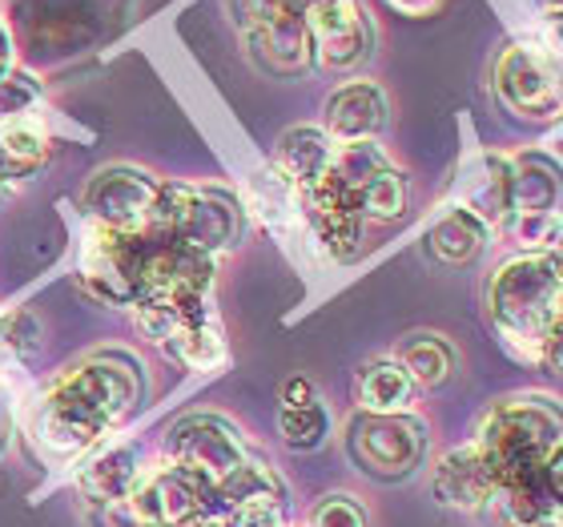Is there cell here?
<instances>
[{"label": "cell", "instance_id": "cell-1", "mask_svg": "<svg viewBox=\"0 0 563 527\" xmlns=\"http://www.w3.org/2000/svg\"><path fill=\"white\" fill-rule=\"evenodd\" d=\"M141 366L130 354H97L77 363L41 403V443L57 455H81L101 443L141 403Z\"/></svg>", "mask_w": 563, "mask_h": 527}, {"label": "cell", "instance_id": "cell-2", "mask_svg": "<svg viewBox=\"0 0 563 527\" xmlns=\"http://www.w3.org/2000/svg\"><path fill=\"white\" fill-rule=\"evenodd\" d=\"M563 439V403L543 391L507 395L475 427L471 443L479 447L487 468L495 471V483H528L540 480L543 463Z\"/></svg>", "mask_w": 563, "mask_h": 527}, {"label": "cell", "instance_id": "cell-3", "mask_svg": "<svg viewBox=\"0 0 563 527\" xmlns=\"http://www.w3.org/2000/svg\"><path fill=\"white\" fill-rule=\"evenodd\" d=\"M150 234L177 238V242H189L206 254H225L246 234V210L230 189L162 182Z\"/></svg>", "mask_w": 563, "mask_h": 527}, {"label": "cell", "instance_id": "cell-4", "mask_svg": "<svg viewBox=\"0 0 563 527\" xmlns=\"http://www.w3.org/2000/svg\"><path fill=\"white\" fill-rule=\"evenodd\" d=\"M523 250H548L563 230V162L548 150L511 157V218L504 226Z\"/></svg>", "mask_w": 563, "mask_h": 527}, {"label": "cell", "instance_id": "cell-5", "mask_svg": "<svg viewBox=\"0 0 563 527\" xmlns=\"http://www.w3.org/2000/svg\"><path fill=\"white\" fill-rule=\"evenodd\" d=\"M250 57L274 77H302L314 65V41L306 29L302 0H234Z\"/></svg>", "mask_w": 563, "mask_h": 527}, {"label": "cell", "instance_id": "cell-6", "mask_svg": "<svg viewBox=\"0 0 563 527\" xmlns=\"http://www.w3.org/2000/svg\"><path fill=\"white\" fill-rule=\"evenodd\" d=\"M346 451L371 480L395 483L407 480L427 459V422L411 410L399 415H354L346 431Z\"/></svg>", "mask_w": 563, "mask_h": 527}, {"label": "cell", "instance_id": "cell-7", "mask_svg": "<svg viewBox=\"0 0 563 527\" xmlns=\"http://www.w3.org/2000/svg\"><path fill=\"white\" fill-rule=\"evenodd\" d=\"M495 94L516 118H563V57L543 41H516L495 61Z\"/></svg>", "mask_w": 563, "mask_h": 527}, {"label": "cell", "instance_id": "cell-8", "mask_svg": "<svg viewBox=\"0 0 563 527\" xmlns=\"http://www.w3.org/2000/svg\"><path fill=\"white\" fill-rule=\"evenodd\" d=\"M246 459H250L246 439L222 415H189V419L174 422L169 435H165V463H174L177 471H186L189 480L210 487V495Z\"/></svg>", "mask_w": 563, "mask_h": 527}, {"label": "cell", "instance_id": "cell-9", "mask_svg": "<svg viewBox=\"0 0 563 527\" xmlns=\"http://www.w3.org/2000/svg\"><path fill=\"white\" fill-rule=\"evenodd\" d=\"M162 182L133 165H109L85 189V218L89 230L109 234H150L153 206H157Z\"/></svg>", "mask_w": 563, "mask_h": 527}, {"label": "cell", "instance_id": "cell-10", "mask_svg": "<svg viewBox=\"0 0 563 527\" xmlns=\"http://www.w3.org/2000/svg\"><path fill=\"white\" fill-rule=\"evenodd\" d=\"M302 17L314 41V65L330 73H351L371 57L375 33L363 0H302Z\"/></svg>", "mask_w": 563, "mask_h": 527}, {"label": "cell", "instance_id": "cell-11", "mask_svg": "<svg viewBox=\"0 0 563 527\" xmlns=\"http://www.w3.org/2000/svg\"><path fill=\"white\" fill-rule=\"evenodd\" d=\"M125 507L137 527H186L210 516V487L189 480L174 463H162L157 471H141V480L125 495Z\"/></svg>", "mask_w": 563, "mask_h": 527}, {"label": "cell", "instance_id": "cell-12", "mask_svg": "<svg viewBox=\"0 0 563 527\" xmlns=\"http://www.w3.org/2000/svg\"><path fill=\"white\" fill-rule=\"evenodd\" d=\"M141 246L145 234H109L89 230L81 254V278L106 306L133 310L141 298Z\"/></svg>", "mask_w": 563, "mask_h": 527}, {"label": "cell", "instance_id": "cell-13", "mask_svg": "<svg viewBox=\"0 0 563 527\" xmlns=\"http://www.w3.org/2000/svg\"><path fill=\"white\" fill-rule=\"evenodd\" d=\"M298 206H302V226L314 234V242L327 250L330 259L351 262L354 254H358L363 218H358V210H354V201L346 198L330 177L298 189Z\"/></svg>", "mask_w": 563, "mask_h": 527}, {"label": "cell", "instance_id": "cell-14", "mask_svg": "<svg viewBox=\"0 0 563 527\" xmlns=\"http://www.w3.org/2000/svg\"><path fill=\"white\" fill-rule=\"evenodd\" d=\"M455 206L475 213L487 230H504L511 218V157L507 153H479L459 169Z\"/></svg>", "mask_w": 563, "mask_h": 527}, {"label": "cell", "instance_id": "cell-15", "mask_svg": "<svg viewBox=\"0 0 563 527\" xmlns=\"http://www.w3.org/2000/svg\"><path fill=\"white\" fill-rule=\"evenodd\" d=\"M434 499L443 507H455V512H483V504L492 499V492L499 487L495 483V471L487 468V459L475 443H463L455 451H446L439 459V468L431 475Z\"/></svg>", "mask_w": 563, "mask_h": 527}, {"label": "cell", "instance_id": "cell-16", "mask_svg": "<svg viewBox=\"0 0 563 527\" xmlns=\"http://www.w3.org/2000/svg\"><path fill=\"white\" fill-rule=\"evenodd\" d=\"M322 130L330 141H375L387 130V94L375 81H346L330 94Z\"/></svg>", "mask_w": 563, "mask_h": 527}, {"label": "cell", "instance_id": "cell-17", "mask_svg": "<svg viewBox=\"0 0 563 527\" xmlns=\"http://www.w3.org/2000/svg\"><path fill=\"white\" fill-rule=\"evenodd\" d=\"M479 516L487 519V527H563V507L543 487V475L495 487Z\"/></svg>", "mask_w": 563, "mask_h": 527}, {"label": "cell", "instance_id": "cell-18", "mask_svg": "<svg viewBox=\"0 0 563 527\" xmlns=\"http://www.w3.org/2000/svg\"><path fill=\"white\" fill-rule=\"evenodd\" d=\"M330 157H334V141L327 138V130H318V125H294V130H286L278 138L274 169H278L290 186L306 189L327 177Z\"/></svg>", "mask_w": 563, "mask_h": 527}, {"label": "cell", "instance_id": "cell-19", "mask_svg": "<svg viewBox=\"0 0 563 527\" xmlns=\"http://www.w3.org/2000/svg\"><path fill=\"white\" fill-rule=\"evenodd\" d=\"M487 238H492V230L475 213H467L463 206H446L427 230V250L439 266H467L483 254Z\"/></svg>", "mask_w": 563, "mask_h": 527}, {"label": "cell", "instance_id": "cell-20", "mask_svg": "<svg viewBox=\"0 0 563 527\" xmlns=\"http://www.w3.org/2000/svg\"><path fill=\"white\" fill-rule=\"evenodd\" d=\"M141 459H137V447L133 443H118V447H106L101 455H93L89 468H81V492L85 499H93V504H121L125 495L133 492V483L141 480Z\"/></svg>", "mask_w": 563, "mask_h": 527}, {"label": "cell", "instance_id": "cell-21", "mask_svg": "<svg viewBox=\"0 0 563 527\" xmlns=\"http://www.w3.org/2000/svg\"><path fill=\"white\" fill-rule=\"evenodd\" d=\"M415 403V383L402 371L399 359H375L358 371V407L371 415H399L411 410Z\"/></svg>", "mask_w": 563, "mask_h": 527}, {"label": "cell", "instance_id": "cell-22", "mask_svg": "<svg viewBox=\"0 0 563 527\" xmlns=\"http://www.w3.org/2000/svg\"><path fill=\"white\" fill-rule=\"evenodd\" d=\"M162 351L181 363L186 371H213L225 363V334L218 327V318H186L181 327L162 342Z\"/></svg>", "mask_w": 563, "mask_h": 527}, {"label": "cell", "instance_id": "cell-23", "mask_svg": "<svg viewBox=\"0 0 563 527\" xmlns=\"http://www.w3.org/2000/svg\"><path fill=\"white\" fill-rule=\"evenodd\" d=\"M395 359L411 375L415 387H427V391L443 387L446 378L455 375V351H451V342L443 334H411V339H402Z\"/></svg>", "mask_w": 563, "mask_h": 527}, {"label": "cell", "instance_id": "cell-24", "mask_svg": "<svg viewBox=\"0 0 563 527\" xmlns=\"http://www.w3.org/2000/svg\"><path fill=\"white\" fill-rule=\"evenodd\" d=\"M250 201H254V213H258L262 222L286 234L290 226L302 222V206H298V186H290L278 169H262L254 182H250Z\"/></svg>", "mask_w": 563, "mask_h": 527}, {"label": "cell", "instance_id": "cell-25", "mask_svg": "<svg viewBox=\"0 0 563 527\" xmlns=\"http://www.w3.org/2000/svg\"><path fill=\"white\" fill-rule=\"evenodd\" d=\"M354 210H358L363 222H395V218H402V210H407V177H402L395 165L378 169V174L354 194Z\"/></svg>", "mask_w": 563, "mask_h": 527}, {"label": "cell", "instance_id": "cell-26", "mask_svg": "<svg viewBox=\"0 0 563 527\" xmlns=\"http://www.w3.org/2000/svg\"><path fill=\"white\" fill-rule=\"evenodd\" d=\"M45 153H48V138L36 125H29V121L0 130V165L9 169L12 182L33 174L36 165L45 162Z\"/></svg>", "mask_w": 563, "mask_h": 527}, {"label": "cell", "instance_id": "cell-27", "mask_svg": "<svg viewBox=\"0 0 563 527\" xmlns=\"http://www.w3.org/2000/svg\"><path fill=\"white\" fill-rule=\"evenodd\" d=\"M278 431L286 439V447H294V451H318L330 435V410L318 398L306 403V407H282Z\"/></svg>", "mask_w": 563, "mask_h": 527}, {"label": "cell", "instance_id": "cell-28", "mask_svg": "<svg viewBox=\"0 0 563 527\" xmlns=\"http://www.w3.org/2000/svg\"><path fill=\"white\" fill-rule=\"evenodd\" d=\"M36 106H41V81H36L33 73H21V69L0 73V130L29 121V113Z\"/></svg>", "mask_w": 563, "mask_h": 527}, {"label": "cell", "instance_id": "cell-29", "mask_svg": "<svg viewBox=\"0 0 563 527\" xmlns=\"http://www.w3.org/2000/svg\"><path fill=\"white\" fill-rule=\"evenodd\" d=\"M0 351H9L12 359H29L41 351V327L29 310H12L0 318Z\"/></svg>", "mask_w": 563, "mask_h": 527}, {"label": "cell", "instance_id": "cell-30", "mask_svg": "<svg viewBox=\"0 0 563 527\" xmlns=\"http://www.w3.org/2000/svg\"><path fill=\"white\" fill-rule=\"evenodd\" d=\"M310 527H366V512L354 495H322L310 512Z\"/></svg>", "mask_w": 563, "mask_h": 527}, {"label": "cell", "instance_id": "cell-31", "mask_svg": "<svg viewBox=\"0 0 563 527\" xmlns=\"http://www.w3.org/2000/svg\"><path fill=\"white\" fill-rule=\"evenodd\" d=\"M543 487H548L555 504L563 507V439L555 443V451L548 455V463H543Z\"/></svg>", "mask_w": 563, "mask_h": 527}, {"label": "cell", "instance_id": "cell-32", "mask_svg": "<svg viewBox=\"0 0 563 527\" xmlns=\"http://www.w3.org/2000/svg\"><path fill=\"white\" fill-rule=\"evenodd\" d=\"M314 387L306 383V378H290L286 387H282V407H306V403H314Z\"/></svg>", "mask_w": 563, "mask_h": 527}, {"label": "cell", "instance_id": "cell-33", "mask_svg": "<svg viewBox=\"0 0 563 527\" xmlns=\"http://www.w3.org/2000/svg\"><path fill=\"white\" fill-rule=\"evenodd\" d=\"M387 4L402 17H431V12L443 9V0H387Z\"/></svg>", "mask_w": 563, "mask_h": 527}, {"label": "cell", "instance_id": "cell-34", "mask_svg": "<svg viewBox=\"0 0 563 527\" xmlns=\"http://www.w3.org/2000/svg\"><path fill=\"white\" fill-rule=\"evenodd\" d=\"M9 57H12V41H9V29L0 21V73L9 69Z\"/></svg>", "mask_w": 563, "mask_h": 527}, {"label": "cell", "instance_id": "cell-35", "mask_svg": "<svg viewBox=\"0 0 563 527\" xmlns=\"http://www.w3.org/2000/svg\"><path fill=\"white\" fill-rule=\"evenodd\" d=\"M543 4V12H560L563 9V0H540Z\"/></svg>", "mask_w": 563, "mask_h": 527}, {"label": "cell", "instance_id": "cell-36", "mask_svg": "<svg viewBox=\"0 0 563 527\" xmlns=\"http://www.w3.org/2000/svg\"><path fill=\"white\" fill-rule=\"evenodd\" d=\"M306 527H310V524H306Z\"/></svg>", "mask_w": 563, "mask_h": 527}]
</instances>
